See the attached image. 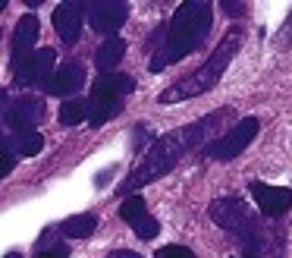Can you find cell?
<instances>
[{
	"label": "cell",
	"mask_w": 292,
	"mask_h": 258,
	"mask_svg": "<svg viewBox=\"0 0 292 258\" xmlns=\"http://www.w3.org/2000/svg\"><path fill=\"white\" fill-rule=\"evenodd\" d=\"M110 258H141V255H135V252H126V249H120V252H110Z\"/></svg>",
	"instance_id": "22"
},
{
	"label": "cell",
	"mask_w": 292,
	"mask_h": 258,
	"mask_svg": "<svg viewBox=\"0 0 292 258\" xmlns=\"http://www.w3.org/2000/svg\"><path fill=\"white\" fill-rule=\"evenodd\" d=\"M41 114H44V104L38 98H19L7 110V126L16 129V133H32L35 123L41 120Z\"/></svg>",
	"instance_id": "14"
},
{
	"label": "cell",
	"mask_w": 292,
	"mask_h": 258,
	"mask_svg": "<svg viewBox=\"0 0 292 258\" xmlns=\"http://www.w3.org/2000/svg\"><path fill=\"white\" fill-rule=\"evenodd\" d=\"M211 25H214V7L208 0H186V4H179L170 19L163 50H157L151 57V72L167 69L170 63H179L192 50H198L208 41Z\"/></svg>",
	"instance_id": "2"
},
{
	"label": "cell",
	"mask_w": 292,
	"mask_h": 258,
	"mask_svg": "<svg viewBox=\"0 0 292 258\" xmlns=\"http://www.w3.org/2000/svg\"><path fill=\"white\" fill-rule=\"evenodd\" d=\"M95 227H98L95 214H76V217H69V220L60 224V233L69 236V239H85V236L95 233Z\"/></svg>",
	"instance_id": "16"
},
{
	"label": "cell",
	"mask_w": 292,
	"mask_h": 258,
	"mask_svg": "<svg viewBox=\"0 0 292 258\" xmlns=\"http://www.w3.org/2000/svg\"><path fill=\"white\" fill-rule=\"evenodd\" d=\"M258 129H261V120L258 117H245V120L236 123L226 136H220V139H214L211 145H205V154L214 158V161H232L236 154H242L248 145L254 142Z\"/></svg>",
	"instance_id": "6"
},
{
	"label": "cell",
	"mask_w": 292,
	"mask_h": 258,
	"mask_svg": "<svg viewBox=\"0 0 292 258\" xmlns=\"http://www.w3.org/2000/svg\"><path fill=\"white\" fill-rule=\"evenodd\" d=\"M120 217L135 230L138 239H154L160 233V224L148 214V205H144L141 195H129V198H126L123 205H120Z\"/></svg>",
	"instance_id": "8"
},
{
	"label": "cell",
	"mask_w": 292,
	"mask_h": 258,
	"mask_svg": "<svg viewBox=\"0 0 292 258\" xmlns=\"http://www.w3.org/2000/svg\"><path fill=\"white\" fill-rule=\"evenodd\" d=\"M38 16H22L16 22V32H13V66H19L25 57L35 54V41H38Z\"/></svg>",
	"instance_id": "13"
},
{
	"label": "cell",
	"mask_w": 292,
	"mask_h": 258,
	"mask_svg": "<svg viewBox=\"0 0 292 258\" xmlns=\"http://www.w3.org/2000/svg\"><path fill=\"white\" fill-rule=\"evenodd\" d=\"M85 13H88L91 29L113 38V32L126 22V16H129V4H123V0H95V4L85 7Z\"/></svg>",
	"instance_id": "7"
},
{
	"label": "cell",
	"mask_w": 292,
	"mask_h": 258,
	"mask_svg": "<svg viewBox=\"0 0 292 258\" xmlns=\"http://www.w3.org/2000/svg\"><path fill=\"white\" fill-rule=\"evenodd\" d=\"M41 148H44V139H41L38 133H35V129H32V133H19V154L35 158Z\"/></svg>",
	"instance_id": "18"
},
{
	"label": "cell",
	"mask_w": 292,
	"mask_h": 258,
	"mask_svg": "<svg viewBox=\"0 0 292 258\" xmlns=\"http://www.w3.org/2000/svg\"><path fill=\"white\" fill-rule=\"evenodd\" d=\"M211 220H214V224H220L223 230H229V233H239L242 243H245V239H251L254 233L261 230L258 217L245 208V201H242V198H232V195L211 201Z\"/></svg>",
	"instance_id": "5"
},
{
	"label": "cell",
	"mask_w": 292,
	"mask_h": 258,
	"mask_svg": "<svg viewBox=\"0 0 292 258\" xmlns=\"http://www.w3.org/2000/svg\"><path fill=\"white\" fill-rule=\"evenodd\" d=\"M82 16H85V7L79 4V0H63V4L53 10V29H57L63 44H76L79 41Z\"/></svg>",
	"instance_id": "10"
},
{
	"label": "cell",
	"mask_w": 292,
	"mask_h": 258,
	"mask_svg": "<svg viewBox=\"0 0 292 258\" xmlns=\"http://www.w3.org/2000/svg\"><path fill=\"white\" fill-rule=\"evenodd\" d=\"M53 63H57V54H53L50 47H41L35 50L32 57H25L19 66H16V79L25 82V85H47L50 76H53Z\"/></svg>",
	"instance_id": "9"
},
{
	"label": "cell",
	"mask_w": 292,
	"mask_h": 258,
	"mask_svg": "<svg viewBox=\"0 0 292 258\" xmlns=\"http://www.w3.org/2000/svg\"><path fill=\"white\" fill-rule=\"evenodd\" d=\"M85 85V66L82 63H63L57 72L50 76V82L44 85L47 95H57V98H69Z\"/></svg>",
	"instance_id": "12"
},
{
	"label": "cell",
	"mask_w": 292,
	"mask_h": 258,
	"mask_svg": "<svg viewBox=\"0 0 292 258\" xmlns=\"http://www.w3.org/2000/svg\"><path fill=\"white\" fill-rule=\"evenodd\" d=\"M4 258H22V255H19V252H10V255H4Z\"/></svg>",
	"instance_id": "23"
},
{
	"label": "cell",
	"mask_w": 292,
	"mask_h": 258,
	"mask_svg": "<svg viewBox=\"0 0 292 258\" xmlns=\"http://www.w3.org/2000/svg\"><path fill=\"white\" fill-rule=\"evenodd\" d=\"M38 258H69V249L66 246H53V249H44Z\"/></svg>",
	"instance_id": "21"
},
{
	"label": "cell",
	"mask_w": 292,
	"mask_h": 258,
	"mask_svg": "<svg viewBox=\"0 0 292 258\" xmlns=\"http://www.w3.org/2000/svg\"><path fill=\"white\" fill-rule=\"evenodd\" d=\"M123 57H126V41L113 35V38H107V41L95 50V66H98L101 72H110Z\"/></svg>",
	"instance_id": "15"
},
{
	"label": "cell",
	"mask_w": 292,
	"mask_h": 258,
	"mask_svg": "<svg viewBox=\"0 0 292 258\" xmlns=\"http://www.w3.org/2000/svg\"><path fill=\"white\" fill-rule=\"evenodd\" d=\"M157 258H195V252L186 249V246H163L157 252Z\"/></svg>",
	"instance_id": "19"
},
{
	"label": "cell",
	"mask_w": 292,
	"mask_h": 258,
	"mask_svg": "<svg viewBox=\"0 0 292 258\" xmlns=\"http://www.w3.org/2000/svg\"><path fill=\"white\" fill-rule=\"evenodd\" d=\"M226 114H229V110H214V114L201 117V120L192 123V126H182V129H176V133H167V136L154 139V145H151V151L144 154V161L123 179L120 192L123 195H132L135 189L148 186V183H154L157 176L170 173L176 164H179V158H186L192 148H198L201 142H208V136L214 133L217 123H220Z\"/></svg>",
	"instance_id": "1"
},
{
	"label": "cell",
	"mask_w": 292,
	"mask_h": 258,
	"mask_svg": "<svg viewBox=\"0 0 292 258\" xmlns=\"http://www.w3.org/2000/svg\"><path fill=\"white\" fill-rule=\"evenodd\" d=\"M13 167H16V158H13L7 148H0V179H4V176L13 170Z\"/></svg>",
	"instance_id": "20"
},
{
	"label": "cell",
	"mask_w": 292,
	"mask_h": 258,
	"mask_svg": "<svg viewBox=\"0 0 292 258\" xmlns=\"http://www.w3.org/2000/svg\"><path fill=\"white\" fill-rule=\"evenodd\" d=\"M236 47H239V29H229V32L223 35V41L211 50V57L198 66L192 76L173 82L170 88H163L157 101H160V104H179V101H189V98H198V95H205V91H211L217 82H220V76L226 72Z\"/></svg>",
	"instance_id": "3"
},
{
	"label": "cell",
	"mask_w": 292,
	"mask_h": 258,
	"mask_svg": "<svg viewBox=\"0 0 292 258\" xmlns=\"http://www.w3.org/2000/svg\"><path fill=\"white\" fill-rule=\"evenodd\" d=\"M242 258H254V255H242Z\"/></svg>",
	"instance_id": "25"
},
{
	"label": "cell",
	"mask_w": 292,
	"mask_h": 258,
	"mask_svg": "<svg viewBox=\"0 0 292 258\" xmlns=\"http://www.w3.org/2000/svg\"><path fill=\"white\" fill-rule=\"evenodd\" d=\"M248 189H251V198L258 201L261 214H267V217H283L289 211V205H292V192L283 189V186H267V183L254 179Z\"/></svg>",
	"instance_id": "11"
},
{
	"label": "cell",
	"mask_w": 292,
	"mask_h": 258,
	"mask_svg": "<svg viewBox=\"0 0 292 258\" xmlns=\"http://www.w3.org/2000/svg\"><path fill=\"white\" fill-rule=\"evenodd\" d=\"M289 32H292V19H289Z\"/></svg>",
	"instance_id": "26"
},
{
	"label": "cell",
	"mask_w": 292,
	"mask_h": 258,
	"mask_svg": "<svg viewBox=\"0 0 292 258\" xmlns=\"http://www.w3.org/2000/svg\"><path fill=\"white\" fill-rule=\"evenodd\" d=\"M4 7H7V4H4V0H0V13H4Z\"/></svg>",
	"instance_id": "24"
},
{
	"label": "cell",
	"mask_w": 292,
	"mask_h": 258,
	"mask_svg": "<svg viewBox=\"0 0 292 258\" xmlns=\"http://www.w3.org/2000/svg\"><path fill=\"white\" fill-rule=\"evenodd\" d=\"M85 117H88V101L69 98V101L60 104V123H63V126H79Z\"/></svg>",
	"instance_id": "17"
},
{
	"label": "cell",
	"mask_w": 292,
	"mask_h": 258,
	"mask_svg": "<svg viewBox=\"0 0 292 258\" xmlns=\"http://www.w3.org/2000/svg\"><path fill=\"white\" fill-rule=\"evenodd\" d=\"M135 91V79L126 72H104L95 82L88 98V123L91 126H104L110 117H116L123 110V98Z\"/></svg>",
	"instance_id": "4"
}]
</instances>
